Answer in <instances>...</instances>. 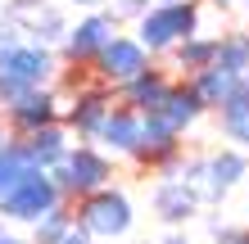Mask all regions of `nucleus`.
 <instances>
[{"mask_svg":"<svg viewBox=\"0 0 249 244\" xmlns=\"http://www.w3.org/2000/svg\"><path fill=\"white\" fill-rule=\"evenodd\" d=\"M54 73V59L46 46H5L0 50V104H14L27 91H41Z\"/></svg>","mask_w":249,"mask_h":244,"instance_id":"f257e3e1","label":"nucleus"},{"mask_svg":"<svg viewBox=\"0 0 249 244\" xmlns=\"http://www.w3.org/2000/svg\"><path fill=\"white\" fill-rule=\"evenodd\" d=\"M54 185L64 190V199H86V195H95V190H105V185H113V159L105 149H95V145H77V149H68L64 154V163L50 172Z\"/></svg>","mask_w":249,"mask_h":244,"instance_id":"f03ea898","label":"nucleus"},{"mask_svg":"<svg viewBox=\"0 0 249 244\" xmlns=\"http://www.w3.org/2000/svg\"><path fill=\"white\" fill-rule=\"evenodd\" d=\"M72 217H77V226L91 240H123L131 231V222H136V212H131V199L118 190V185H105V190L86 195Z\"/></svg>","mask_w":249,"mask_h":244,"instance_id":"7ed1b4c3","label":"nucleus"},{"mask_svg":"<svg viewBox=\"0 0 249 244\" xmlns=\"http://www.w3.org/2000/svg\"><path fill=\"white\" fill-rule=\"evenodd\" d=\"M54 208H64V190L54 185L50 172H41V167L27 172V177L0 199V217H5V222H23V226H36Z\"/></svg>","mask_w":249,"mask_h":244,"instance_id":"20e7f679","label":"nucleus"},{"mask_svg":"<svg viewBox=\"0 0 249 244\" xmlns=\"http://www.w3.org/2000/svg\"><path fill=\"white\" fill-rule=\"evenodd\" d=\"M136 41L145 50H172V46H181V41H190L199 32V9L190 5V0H177V5H154V9H145L141 14V23H136Z\"/></svg>","mask_w":249,"mask_h":244,"instance_id":"39448f33","label":"nucleus"},{"mask_svg":"<svg viewBox=\"0 0 249 244\" xmlns=\"http://www.w3.org/2000/svg\"><path fill=\"white\" fill-rule=\"evenodd\" d=\"M249 172V159L240 149H217L204 159V181L195 185L199 190V204H222V199L240 185V177Z\"/></svg>","mask_w":249,"mask_h":244,"instance_id":"423d86ee","label":"nucleus"},{"mask_svg":"<svg viewBox=\"0 0 249 244\" xmlns=\"http://www.w3.org/2000/svg\"><path fill=\"white\" fill-rule=\"evenodd\" d=\"M95 68H100V77H105V81L127 86L131 77H141L145 68H150V59H145V46H141V41H131V36H113L109 46L95 54Z\"/></svg>","mask_w":249,"mask_h":244,"instance_id":"0eeeda50","label":"nucleus"},{"mask_svg":"<svg viewBox=\"0 0 249 244\" xmlns=\"http://www.w3.org/2000/svg\"><path fill=\"white\" fill-rule=\"evenodd\" d=\"M150 204H154V217L163 226H172V231L186 226L190 217H199V190L186 185V181H159L154 195H150Z\"/></svg>","mask_w":249,"mask_h":244,"instance_id":"6e6552de","label":"nucleus"},{"mask_svg":"<svg viewBox=\"0 0 249 244\" xmlns=\"http://www.w3.org/2000/svg\"><path fill=\"white\" fill-rule=\"evenodd\" d=\"M5 118L18 136H32L41 131V127H54V118H59V104H54L50 91H27L23 99H14V104H5Z\"/></svg>","mask_w":249,"mask_h":244,"instance_id":"1a4fd4ad","label":"nucleus"},{"mask_svg":"<svg viewBox=\"0 0 249 244\" xmlns=\"http://www.w3.org/2000/svg\"><path fill=\"white\" fill-rule=\"evenodd\" d=\"M113 36H118V27H113V14H91V18H82L77 27H68L64 50L72 54V59H95V54L105 50Z\"/></svg>","mask_w":249,"mask_h":244,"instance_id":"9d476101","label":"nucleus"},{"mask_svg":"<svg viewBox=\"0 0 249 244\" xmlns=\"http://www.w3.org/2000/svg\"><path fill=\"white\" fill-rule=\"evenodd\" d=\"M95 140L105 149H113V154H136V145H141V113L136 109H109V118L100 122Z\"/></svg>","mask_w":249,"mask_h":244,"instance_id":"9b49d317","label":"nucleus"},{"mask_svg":"<svg viewBox=\"0 0 249 244\" xmlns=\"http://www.w3.org/2000/svg\"><path fill=\"white\" fill-rule=\"evenodd\" d=\"M199 113H204V104H199V95L190 91V86H172L168 91V99L154 109V118L168 127V131H177V136H186L190 127L199 122Z\"/></svg>","mask_w":249,"mask_h":244,"instance_id":"f8f14e48","label":"nucleus"},{"mask_svg":"<svg viewBox=\"0 0 249 244\" xmlns=\"http://www.w3.org/2000/svg\"><path fill=\"white\" fill-rule=\"evenodd\" d=\"M18 140H23L32 167H41V172H54V167L64 163V154L72 149L68 145V131H64L59 122H54V127H41V131H32V136H18Z\"/></svg>","mask_w":249,"mask_h":244,"instance_id":"ddd939ff","label":"nucleus"},{"mask_svg":"<svg viewBox=\"0 0 249 244\" xmlns=\"http://www.w3.org/2000/svg\"><path fill=\"white\" fill-rule=\"evenodd\" d=\"M168 91H172V81H168L163 73H154V68H145L141 77H131V81L123 86L127 109H136L141 118H145V113H154L159 104H163V99H168Z\"/></svg>","mask_w":249,"mask_h":244,"instance_id":"4468645a","label":"nucleus"},{"mask_svg":"<svg viewBox=\"0 0 249 244\" xmlns=\"http://www.w3.org/2000/svg\"><path fill=\"white\" fill-rule=\"evenodd\" d=\"M109 109H113V104H109V95H105V91H82V95H77V104L68 109V127H72L77 136L95 140L100 122L109 118Z\"/></svg>","mask_w":249,"mask_h":244,"instance_id":"2eb2a0df","label":"nucleus"},{"mask_svg":"<svg viewBox=\"0 0 249 244\" xmlns=\"http://www.w3.org/2000/svg\"><path fill=\"white\" fill-rule=\"evenodd\" d=\"M190 91L199 95V104H204V109H222L227 99L240 91V77L222 73V68H204V73H195V81H190Z\"/></svg>","mask_w":249,"mask_h":244,"instance_id":"dca6fc26","label":"nucleus"},{"mask_svg":"<svg viewBox=\"0 0 249 244\" xmlns=\"http://www.w3.org/2000/svg\"><path fill=\"white\" fill-rule=\"evenodd\" d=\"M217 118H222V136L231 140V145L249 149V91H245V86L217 109Z\"/></svg>","mask_w":249,"mask_h":244,"instance_id":"f3484780","label":"nucleus"},{"mask_svg":"<svg viewBox=\"0 0 249 244\" xmlns=\"http://www.w3.org/2000/svg\"><path fill=\"white\" fill-rule=\"evenodd\" d=\"M27 172H36V167H32V159H27L23 140H5V145H0V199H5Z\"/></svg>","mask_w":249,"mask_h":244,"instance_id":"a211bd4d","label":"nucleus"},{"mask_svg":"<svg viewBox=\"0 0 249 244\" xmlns=\"http://www.w3.org/2000/svg\"><path fill=\"white\" fill-rule=\"evenodd\" d=\"M217 41L222 36H190L177 46V64L186 68V73H204V68L217 64Z\"/></svg>","mask_w":249,"mask_h":244,"instance_id":"6ab92c4d","label":"nucleus"},{"mask_svg":"<svg viewBox=\"0 0 249 244\" xmlns=\"http://www.w3.org/2000/svg\"><path fill=\"white\" fill-rule=\"evenodd\" d=\"M231 77H249V36H222L217 41V64Z\"/></svg>","mask_w":249,"mask_h":244,"instance_id":"aec40b11","label":"nucleus"},{"mask_svg":"<svg viewBox=\"0 0 249 244\" xmlns=\"http://www.w3.org/2000/svg\"><path fill=\"white\" fill-rule=\"evenodd\" d=\"M72 226H77V217H72V212H68V204H64V208L46 212V217L32 226V244H64Z\"/></svg>","mask_w":249,"mask_h":244,"instance_id":"412c9836","label":"nucleus"},{"mask_svg":"<svg viewBox=\"0 0 249 244\" xmlns=\"http://www.w3.org/2000/svg\"><path fill=\"white\" fill-rule=\"evenodd\" d=\"M209 231L217 244H249V226H231V222H209Z\"/></svg>","mask_w":249,"mask_h":244,"instance_id":"4be33fe9","label":"nucleus"},{"mask_svg":"<svg viewBox=\"0 0 249 244\" xmlns=\"http://www.w3.org/2000/svg\"><path fill=\"white\" fill-rule=\"evenodd\" d=\"M5 46H18V27H14L9 18H0V50Z\"/></svg>","mask_w":249,"mask_h":244,"instance_id":"5701e85b","label":"nucleus"},{"mask_svg":"<svg viewBox=\"0 0 249 244\" xmlns=\"http://www.w3.org/2000/svg\"><path fill=\"white\" fill-rule=\"evenodd\" d=\"M150 9V0H118L113 5V14H145Z\"/></svg>","mask_w":249,"mask_h":244,"instance_id":"b1692460","label":"nucleus"},{"mask_svg":"<svg viewBox=\"0 0 249 244\" xmlns=\"http://www.w3.org/2000/svg\"><path fill=\"white\" fill-rule=\"evenodd\" d=\"M64 244H95V240H91V235H86V231H82V226H72V231H68V240H64Z\"/></svg>","mask_w":249,"mask_h":244,"instance_id":"393cba45","label":"nucleus"},{"mask_svg":"<svg viewBox=\"0 0 249 244\" xmlns=\"http://www.w3.org/2000/svg\"><path fill=\"white\" fill-rule=\"evenodd\" d=\"M159 244H195V240H190V235H181V231H168Z\"/></svg>","mask_w":249,"mask_h":244,"instance_id":"a878e982","label":"nucleus"},{"mask_svg":"<svg viewBox=\"0 0 249 244\" xmlns=\"http://www.w3.org/2000/svg\"><path fill=\"white\" fill-rule=\"evenodd\" d=\"M0 244H27V240H18L14 231H5V226H0Z\"/></svg>","mask_w":249,"mask_h":244,"instance_id":"bb28decb","label":"nucleus"},{"mask_svg":"<svg viewBox=\"0 0 249 244\" xmlns=\"http://www.w3.org/2000/svg\"><path fill=\"white\" fill-rule=\"evenodd\" d=\"M72 5H100V0H72Z\"/></svg>","mask_w":249,"mask_h":244,"instance_id":"cd10ccee","label":"nucleus"},{"mask_svg":"<svg viewBox=\"0 0 249 244\" xmlns=\"http://www.w3.org/2000/svg\"><path fill=\"white\" fill-rule=\"evenodd\" d=\"M154 5H177V0H154Z\"/></svg>","mask_w":249,"mask_h":244,"instance_id":"c85d7f7f","label":"nucleus"},{"mask_svg":"<svg viewBox=\"0 0 249 244\" xmlns=\"http://www.w3.org/2000/svg\"><path fill=\"white\" fill-rule=\"evenodd\" d=\"M5 140H9V136H5V127H0V145H5Z\"/></svg>","mask_w":249,"mask_h":244,"instance_id":"c756f323","label":"nucleus"},{"mask_svg":"<svg viewBox=\"0 0 249 244\" xmlns=\"http://www.w3.org/2000/svg\"><path fill=\"white\" fill-rule=\"evenodd\" d=\"M213 5H231V0H213Z\"/></svg>","mask_w":249,"mask_h":244,"instance_id":"7c9ffc66","label":"nucleus"}]
</instances>
